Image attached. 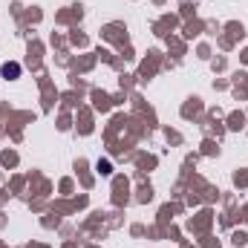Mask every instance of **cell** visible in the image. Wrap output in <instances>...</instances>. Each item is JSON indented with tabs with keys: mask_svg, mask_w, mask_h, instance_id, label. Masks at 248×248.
Listing matches in <instances>:
<instances>
[{
	"mask_svg": "<svg viewBox=\"0 0 248 248\" xmlns=\"http://www.w3.org/2000/svg\"><path fill=\"white\" fill-rule=\"evenodd\" d=\"M3 75L6 78H17L20 75V66L17 63H3Z\"/></svg>",
	"mask_w": 248,
	"mask_h": 248,
	"instance_id": "obj_1",
	"label": "cell"
}]
</instances>
